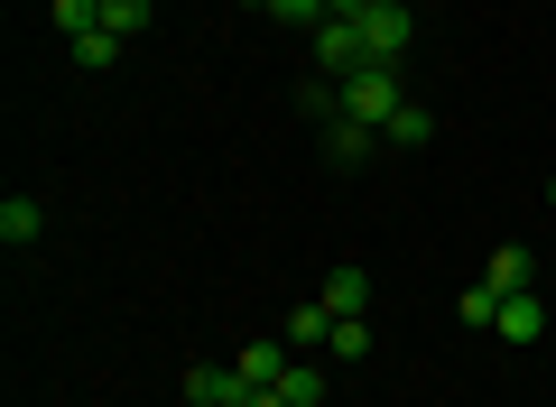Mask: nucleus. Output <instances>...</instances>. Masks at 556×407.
<instances>
[{"label": "nucleus", "instance_id": "obj_22", "mask_svg": "<svg viewBox=\"0 0 556 407\" xmlns=\"http://www.w3.org/2000/svg\"><path fill=\"white\" fill-rule=\"evenodd\" d=\"M547 204H556V176H547Z\"/></svg>", "mask_w": 556, "mask_h": 407}, {"label": "nucleus", "instance_id": "obj_21", "mask_svg": "<svg viewBox=\"0 0 556 407\" xmlns=\"http://www.w3.org/2000/svg\"><path fill=\"white\" fill-rule=\"evenodd\" d=\"M241 407H288V398H278V389H251V398H241Z\"/></svg>", "mask_w": 556, "mask_h": 407}, {"label": "nucleus", "instance_id": "obj_3", "mask_svg": "<svg viewBox=\"0 0 556 407\" xmlns=\"http://www.w3.org/2000/svg\"><path fill=\"white\" fill-rule=\"evenodd\" d=\"M362 65H371V56H362L353 20H325V28H316V75H325V84H343V75H362Z\"/></svg>", "mask_w": 556, "mask_h": 407}, {"label": "nucleus", "instance_id": "obj_6", "mask_svg": "<svg viewBox=\"0 0 556 407\" xmlns=\"http://www.w3.org/2000/svg\"><path fill=\"white\" fill-rule=\"evenodd\" d=\"M482 288H492V296H529V288H538V259L519 251V241H501L492 269H482Z\"/></svg>", "mask_w": 556, "mask_h": 407}, {"label": "nucleus", "instance_id": "obj_8", "mask_svg": "<svg viewBox=\"0 0 556 407\" xmlns=\"http://www.w3.org/2000/svg\"><path fill=\"white\" fill-rule=\"evenodd\" d=\"M325 306H334V315H362V306H371V269H353V259H343V269H325Z\"/></svg>", "mask_w": 556, "mask_h": 407}, {"label": "nucleus", "instance_id": "obj_2", "mask_svg": "<svg viewBox=\"0 0 556 407\" xmlns=\"http://www.w3.org/2000/svg\"><path fill=\"white\" fill-rule=\"evenodd\" d=\"M353 38H362V56H371V65H399V56H408V38H417L408 0H371V10L353 20Z\"/></svg>", "mask_w": 556, "mask_h": 407}, {"label": "nucleus", "instance_id": "obj_10", "mask_svg": "<svg viewBox=\"0 0 556 407\" xmlns=\"http://www.w3.org/2000/svg\"><path fill=\"white\" fill-rule=\"evenodd\" d=\"M371 139H380V130H362V120H343V112L325 120V157H334V167H362V157H371Z\"/></svg>", "mask_w": 556, "mask_h": 407}, {"label": "nucleus", "instance_id": "obj_9", "mask_svg": "<svg viewBox=\"0 0 556 407\" xmlns=\"http://www.w3.org/2000/svg\"><path fill=\"white\" fill-rule=\"evenodd\" d=\"M38 232H47V204H38V194H10V204H0V241H10V251H28Z\"/></svg>", "mask_w": 556, "mask_h": 407}, {"label": "nucleus", "instance_id": "obj_1", "mask_svg": "<svg viewBox=\"0 0 556 407\" xmlns=\"http://www.w3.org/2000/svg\"><path fill=\"white\" fill-rule=\"evenodd\" d=\"M334 93H343V120H362V130H390V112L408 102L399 93V65H362V75H343Z\"/></svg>", "mask_w": 556, "mask_h": 407}, {"label": "nucleus", "instance_id": "obj_14", "mask_svg": "<svg viewBox=\"0 0 556 407\" xmlns=\"http://www.w3.org/2000/svg\"><path fill=\"white\" fill-rule=\"evenodd\" d=\"M121 47H130V38H112V28H93V38H75L65 56H75L84 75H112V65H121Z\"/></svg>", "mask_w": 556, "mask_h": 407}, {"label": "nucleus", "instance_id": "obj_13", "mask_svg": "<svg viewBox=\"0 0 556 407\" xmlns=\"http://www.w3.org/2000/svg\"><path fill=\"white\" fill-rule=\"evenodd\" d=\"M288 361H298L288 343H241V380H251V389H269V380H278Z\"/></svg>", "mask_w": 556, "mask_h": 407}, {"label": "nucleus", "instance_id": "obj_19", "mask_svg": "<svg viewBox=\"0 0 556 407\" xmlns=\"http://www.w3.org/2000/svg\"><path fill=\"white\" fill-rule=\"evenodd\" d=\"M325 352H343V361H362V352H371V325H362V315H334V343Z\"/></svg>", "mask_w": 556, "mask_h": 407}, {"label": "nucleus", "instance_id": "obj_5", "mask_svg": "<svg viewBox=\"0 0 556 407\" xmlns=\"http://www.w3.org/2000/svg\"><path fill=\"white\" fill-rule=\"evenodd\" d=\"M278 343H288V352H325V343H334V306H325V296H306V306L278 325Z\"/></svg>", "mask_w": 556, "mask_h": 407}, {"label": "nucleus", "instance_id": "obj_18", "mask_svg": "<svg viewBox=\"0 0 556 407\" xmlns=\"http://www.w3.org/2000/svg\"><path fill=\"white\" fill-rule=\"evenodd\" d=\"M492 315H501V296L473 278V288H464V333H492Z\"/></svg>", "mask_w": 556, "mask_h": 407}, {"label": "nucleus", "instance_id": "obj_12", "mask_svg": "<svg viewBox=\"0 0 556 407\" xmlns=\"http://www.w3.org/2000/svg\"><path fill=\"white\" fill-rule=\"evenodd\" d=\"M269 389H278L288 407H325V370H316V361H288V370H278Z\"/></svg>", "mask_w": 556, "mask_h": 407}, {"label": "nucleus", "instance_id": "obj_7", "mask_svg": "<svg viewBox=\"0 0 556 407\" xmlns=\"http://www.w3.org/2000/svg\"><path fill=\"white\" fill-rule=\"evenodd\" d=\"M492 333H501V343H538V333H547V306H538V288H529V296H501Z\"/></svg>", "mask_w": 556, "mask_h": 407}, {"label": "nucleus", "instance_id": "obj_11", "mask_svg": "<svg viewBox=\"0 0 556 407\" xmlns=\"http://www.w3.org/2000/svg\"><path fill=\"white\" fill-rule=\"evenodd\" d=\"M380 139H390V149H427V139H437V112H427V102H399Z\"/></svg>", "mask_w": 556, "mask_h": 407}, {"label": "nucleus", "instance_id": "obj_4", "mask_svg": "<svg viewBox=\"0 0 556 407\" xmlns=\"http://www.w3.org/2000/svg\"><path fill=\"white\" fill-rule=\"evenodd\" d=\"M241 398H251L241 370H223V361H195V370H186V407H241Z\"/></svg>", "mask_w": 556, "mask_h": 407}, {"label": "nucleus", "instance_id": "obj_15", "mask_svg": "<svg viewBox=\"0 0 556 407\" xmlns=\"http://www.w3.org/2000/svg\"><path fill=\"white\" fill-rule=\"evenodd\" d=\"M47 20L65 28V47H75V38H93V28H102V0H47Z\"/></svg>", "mask_w": 556, "mask_h": 407}, {"label": "nucleus", "instance_id": "obj_16", "mask_svg": "<svg viewBox=\"0 0 556 407\" xmlns=\"http://www.w3.org/2000/svg\"><path fill=\"white\" fill-rule=\"evenodd\" d=\"M149 10H159V0H102V28H112V38H139Z\"/></svg>", "mask_w": 556, "mask_h": 407}, {"label": "nucleus", "instance_id": "obj_20", "mask_svg": "<svg viewBox=\"0 0 556 407\" xmlns=\"http://www.w3.org/2000/svg\"><path fill=\"white\" fill-rule=\"evenodd\" d=\"M325 10H334V20H362V10H371V0H325Z\"/></svg>", "mask_w": 556, "mask_h": 407}, {"label": "nucleus", "instance_id": "obj_17", "mask_svg": "<svg viewBox=\"0 0 556 407\" xmlns=\"http://www.w3.org/2000/svg\"><path fill=\"white\" fill-rule=\"evenodd\" d=\"M251 10H269V20H288V28H325V20H334L325 0H251Z\"/></svg>", "mask_w": 556, "mask_h": 407}]
</instances>
